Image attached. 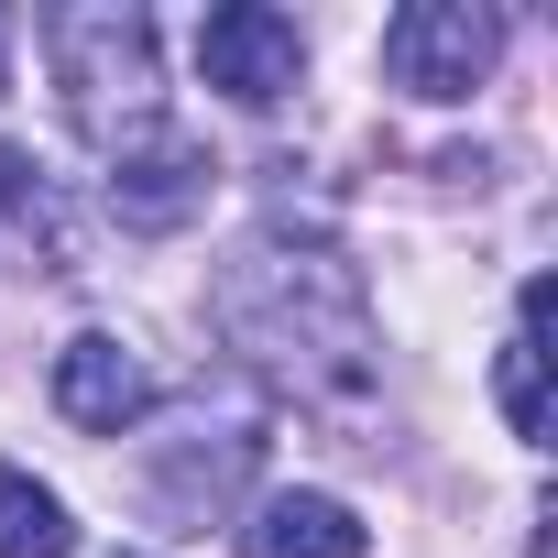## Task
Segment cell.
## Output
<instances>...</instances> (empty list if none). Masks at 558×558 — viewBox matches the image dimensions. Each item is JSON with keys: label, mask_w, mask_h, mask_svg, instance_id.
Listing matches in <instances>:
<instances>
[{"label": "cell", "mask_w": 558, "mask_h": 558, "mask_svg": "<svg viewBox=\"0 0 558 558\" xmlns=\"http://www.w3.org/2000/svg\"><path fill=\"white\" fill-rule=\"evenodd\" d=\"M66 547H77L66 504H56L34 471H0V558H66Z\"/></svg>", "instance_id": "9c48e42d"}, {"label": "cell", "mask_w": 558, "mask_h": 558, "mask_svg": "<svg viewBox=\"0 0 558 558\" xmlns=\"http://www.w3.org/2000/svg\"><path fill=\"white\" fill-rule=\"evenodd\" d=\"M493 56H504V23L482 0H405L384 23V77L416 99H471L493 77Z\"/></svg>", "instance_id": "7a4b0ae2"}, {"label": "cell", "mask_w": 558, "mask_h": 558, "mask_svg": "<svg viewBox=\"0 0 558 558\" xmlns=\"http://www.w3.org/2000/svg\"><path fill=\"white\" fill-rule=\"evenodd\" d=\"M197 66H208V88H230L241 110H274V99L296 88L307 45H296V23H286V12H263V0H230V12H208V23H197Z\"/></svg>", "instance_id": "3957f363"}, {"label": "cell", "mask_w": 558, "mask_h": 558, "mask_svg": "<svg viewBox=\"0 0 558 558\" xmlns=\"http://www.w3.org/2000/svg\"><path fill=\"white\" fill-rule=\"evenodd\" d=\"M0 88H12V66H0Z\"/></svg>", "instance_id": "30bf717a"}, {"label": "cell", "mask_w": 558, "mask_h": 558, "mask_svg": "<svg viewBox=\"0 0 558 558\" xmlns=\"http://www.w3.org/2000/svg\"><path fill=\"white\" fill-rule=\"evenodd\" d=\"M197 197H208V154H197L175 121H154V132H132V143L110 154V208H121L132 230H175Z\"/></svg>", "instance_id": "277c9868"}, {"label": "cell", "mask_w": 558, "mask_h": 558, "mask_svg": "<svg viewBox=\"0 0 558 558\" xmlns=\"http://www.w3.org/2000/svg\"><path fill=\"white\" fill-rule=\"evenodd\" d=\"M0 219H12L23 241H45V263H56V274L77 263V219H66V197L45 186V165H34V154H0Z\"/></svg>", "instance_id": "ba28073f"}, {"label": "cell", "mask_w": 558, "mask_h": 558, "mask_svg": "<svg viewBox=\"0 0 558 558\" xmlns=\"http://www.w3.org/2000/svg\"><path fill=\"white\" fill-rule=\"evenodd\" d=\"M362 514L340 493H263L241 525V558H362Z\"/></svg>", "instance_id": "8992f818"}, {"label": "cell", "mask_w": 558, "mask_h": 558, "mask_svg": "<svg viewBox=\"0 0 558 558\" xmlns=\"http://www.w3.org/2000/svg\"><path fill=\"white\" fill-rule=\"evenodd\" d=\"M56 405H66L77 427L121 438V427H143L154 384H143V362H132V351H121L110 329H88V340H66V351H56Z\"/></svg>", "instance_id": "5b68a950"}, {"label": "cell", "mask_w": 558, "mask_h": 558, "mask_svg": "<svg viewBox=\"0 0 558 558\" xmlns=\"http://www.w3.org/2000/svg\"><path fill=\"white\" fill-rule=\"evenodd\" d=\"M56 77H66V110L99 154H121L132 132H154V23L143 12H66L56 23Z\"/></svg>", "instance_id": "6da1fadb"}, {"label": "cell", "mask_w": 558, "mask_h": 558, "mask_svg": "<svg viewBox=\"0 0 558 558\" xmlns=\"http://www.w3.org/2000/svg\"><path fill=\"white\" fill-rule=\"evenodd\" d=\"M536 329H547V274H525V318H514V340H504V427L514 438H547V351H536Z\"/></svg>", "instance_id": "52a82bcc"}]
</instances>
